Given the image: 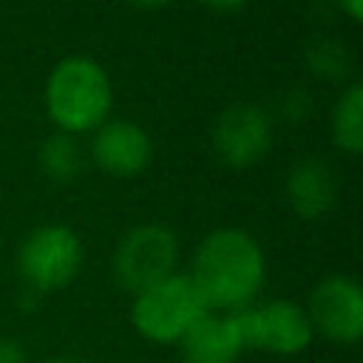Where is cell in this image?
I'll use <instances>...</instances> for the list:
<instances>
[{"mask_svg":"<svg viewBox=\"0 0 363 363\" xmlns=\"http://www.w3.org/2000/svg\"><path fill=\"white\" fill-rule=\"evenodd\" d=\"M45 108L51 119L65 130H88L111 111V82L99 62L88 57L62 60L45 85Z\"/></svg>","mask_w":363,"mask_h":363,"instance_id":"7a4b0ae2","label":"cell"},{"mask_svg":"<svg viewBox=\"0 0 363 363\" xmlns=\"http://www.w3.org/2000/svg\"><path fill=\"white\" fill-rule=\"evenodd\" d=\"M94 159L111 176H136L150 162V139L133 122H108L94 136Z\"/></svg>","mask_w":363,"mask_h":363,"instance_id":"9c48e42d","label":"cell"},{"mask_svg":"<svg viewBox=\"0 0 363 363\" xmlns=\"http://www.w3.org/2000/svg\"><path fill=\"white\" fill-rule=\"evenodd\" d=\"M184 363H235L244 352L233 315H201L179 340Z\"/></svg>","mask_w":363,"mask_h":363,"instance_id":"30bf717a","label":"cell"},{"mask_svg":"<svg viewBox=\"0 0 363 363\" xmlns=\"http://www.w3.org/2000/svg\"><path fill=\"white\" fill-rule=\"evenodd\" d=\"M335 176L318 159H303L286 179V201L303 218H318L335 204Z\"/></svg>","mask_w":363,"mask_h":363,"instance_id":"8fae6325","label":"cell"},{"mask_svg":"<svg viewBox=\"0 0 363 363\" xmlns=\"http://www.w3.org/2000/svg\"><path fill=\"white\" fill-rule=\"evenodd\" d=\"M306 318L312 329H320L337 343H354L363 335V292L352 278H323L312 298Z\"/></svg>","mask_w":363,"mask_h":363,"instance_id":"52a82bcc","label":"cell"},{"mask_svg":"<svg viewBox=\"0 0 363 363\" xmlns=\"http://www.w3.org/2000/svg\"><path fill=\"white\" fill-rule=\"evenodd\" d=\"M244 349H267L272 354H298L312 340V323L292 301H272L258 309L230 312Z\"/></svg>","mask_w":363,"mask_h":363,"instance_id":"8992f818","label":"cell"},{"mask_svg":"<svg viewBox=\"0 0 363 363\" xmlns=\"http://www.w3.org/2000/svg\"><path fill=\"white\" fill-rule=\"evenodd\" d=\"M332 133L335 145L346 153H360L363 147V88L352 85L332 113Z\"/></svg>","mask_w":363,"mask_h":363,"instance_id":"7c38bea8","label":"cell"},{"mask_svg":"<svg viewBox=\"0 0 363 363\" xmlns=\"http://www.w3.org/2000/svg\"><path fill=\"white\" fill-rule=\"evenodd\" d=\"M207 6H213V9H238V6H244V0H204Z\"/></svg>","mask_w":363,"mask_h":363,"instance_id":"2e32d148","label":"cell"},{"mask_svg":"<svg viewBox=\"0 0 363 363\" xmlns=\"http://www.w3.org/2000/svg\"><path fill=\"white\" fill-rule=\"evenodd\" d=\"M79 164H82V156H79V147H77L71 133H57V136H48L43 142L40 167L48 179L65 184L79 173Z\"/></svg>","mask_w":363,"mask_h":363,"instance_id":"4fadbf2b","label":"cell"},{"mask_svg":"<svg viewBox=\"0 0 363 363\" xmlns=\"http://www.w3.org/2000/svg\"><path fill=\"white\" fill-rule=\"evenodd\" d=\"M207 312L210 309L190 275H170L136 295L130 318L142 337L153 343H179Z\"/></svg>","mask_w":363,"mask_h":363,"instance_id":"3957f363","label":"cell"},{"mask_svg":"<svg viewBox=\"0 0 363 363\" xmlns=\"http://www.w3.org/2000/svg\"><path fill=\"white\" fill-rule=\"evenodd\" d=\"M20 272L37 292H54L74 281L82 264L79 238L62 224H45L26 235L17 255Z\"/></svg>","mask_w":363,"mask_h":363,"instance_id":"277c9868","label":"cell"},{"mask_svg":"<svg viewBox=\"0 0 363 363\" xmlns=\"http://www.w3.org/2000/svg\"><path fill=\"white\" fill-rule=\"evenodd\" d=\"M173 267H176V235L162 224L133 227L119 241L113 255V275L133 295L170 278Z\"/></svg>","mask_w":363,"mask_h":363,"instance_id":"5b68a950","label":"cell"},{"mask_svg":"<svg viewBox=\"0 0 363 363\" xmlns=\"http://www.w3.org/2000/svg\"><path fill=\"white\" fill-rule=\"evenodd\" d=\"M190 281L207 309H244L264 281L261 247L241 230H216L201 241Z\"/></svg>","mask_w":363,"mask_h":363,"instance_id":"6da1fadb","label":"cell"},{"mask_svg":"<svg viewBox=\"0 0 363 363\" xmlns=\"http://www.w3.org/2000/svg\"><path fill=\"white\" fill-rule=\"evenodd\" d=\"M272 142L269 119L255 105H233L227 108L213 128V147L221 162L233 167L255 164Z\"/></svg>","mask_w":363,"mask_h":363,"instance_id":"ba28073f","label":"cell"},{"mask_svg":"<svg viewBox=\"0 0 363 363\" xmlns=\"http://www.w3.org/2000/svg\"><path fill=\"white\" fill-rule=\"evenodd\" d=\"M45 363H82V360L79 357H71V354H57V357H51Z\"/></svg>","mask_w":363,"mask_h":363,"instance_id":"e0dca14e","label":"cell"},{"mask_svg":"<svg viewBox=\"0 0 363 363\" xmlns=\"http://www.w3.org/2000/svg\"><path fill=\"white\" fill-rule=\"evenodd\" d=\"M130 3H139V6H164L170 0H130Z\"/></svg>","mask_w":363,"mask_h":363,"instance_id":"ac0fdd59","label":"cell"},{"mask_svg":"<svg viewBox=\"0 0 363 363\" xmlns=\"http://www.w3.org/2000/svg\"><path fill=\"white\" fill-rule=\"evenodd\" d=\"M0 363H28L26 349L11 337H0Z\"/></svg>","mask_w":363,"mask_h":363,"instance_id":"5bb4252c","label":"cell"},{"mask_svg":"<svg viewBox=\"0 0 363 363\" xmlns=\"http://www.w3.org/2000/svg\"><path fill=\"white\" fill-rule=\"evenodd\" d=\"M340 6L346 9V14L352 20H360L363 17V0H340Z\"/></svg>","mask_w":363,"mask_h":363,"instance_id":"9a60e30c","label":"cell"}]
</instances>
